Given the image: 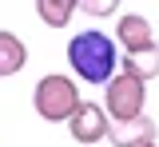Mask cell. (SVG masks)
<instances>
[{
	"label": "cell",
	"mask_w": 159,
	"mask_h": 147,
	"mask_svg": "<svg viewBox=\"0 0 159 147\" xmlns=\"http://www.w3.org/2000/svg\"><path fill=\"white\" fill-rule=\"evenodd\" d=\"M68 64H72L76 80H84V84H107L119 68V40L99 28L76 32L68 40Z\"/></svg>",
	"instance_id": "1"
},
{
	"label": "cell",
	"mask_w": 159,
	"mask_h": 147,
	"mask_svg": "<svg viewBox=\"0 0 159 147\" xmlns=\"http://www.w3.org/2000/svg\"><path fill=\"white\" fill-rule=\"evenodd\" d=\"M32 104H36L40 119L64 123V119H72V111L80 107V84L72 76H64V72H48L36 84V91H32Z\"/></svg>",
	"instance_id": "2"
},
{
	"label": "cell",
	"mask_w": 159,
	"mask_h": 147,
	"mask_svg": "<svg viewBox=\"0 0 159 147\" xmlns=\"http://www.w3.org/2000/svg\"><path fill=\"white\" fill-rule=\"evenodd\" d=\"M143 104H147V80L131 72H119L103 84V107L111 119H135L143 115Z\"/></svg>",
	"instance_id": "3"
},
{
	"label": "cell",
	"mask_w": 159,
	"mask_h": 147,
	"mask_svg": "<svg viewBox=\"0 0 159 147\" xmlns=\"http://www.w3.org/2000/svg\"><path fill=\"white\" fill-rule=\"evenodd\" d=\"M72 139L84 147H96L99 139H107V131H111V115H107V107L96 104V100H80V107L72 111Z\"/></svg>",
	"instance_id": "4"
},
{
	"label": "cell",
	"mask_w": 159,
	"mask_h": 147,
	"mask_svg": "<svg viewBox=\"0 0 159 147\" xmlns=\"http://www.w3.org/2000/svg\"><path fill=\"white\" fill-rule=\"evenodd\" d=\"M116 40L123 52H135V48H147V44H155V32H151V20L147 16H139V12H127V16H119L116 20Z\"/></svg>",
	"instance_id": "5"
},
{
	"label": "cell",
	"mask_w": 159,
	"mask_h": 147,
	"mask_svg": "<svg viewBox=\"0 0 159 147\" xmlns=\"http://www.w3.org/2000/svg\"><path fill=\"white\" fill-rule=\"evenodd\" d=\"M107 139H111V147L147 143V139H155V123H151L147 115H135V119H116V123H111V131H107Z\"/></svg>",
	"instance_id": "6"
},
{
	"label": "cell",
	"mask_w": 159,
	"mask_h": 147,
	"mask_svg": "<svg viewBox=\"0 0 159 147\" xmlns=\"http://www.w3.org/2000/svg\"><path fill=\"white\" fill-rule=\"evenodd\" d=\"M24 64H28V48H24V40H20L16 32L0 28V80L16 76Z\"/></svg>",
	"instance_id": "7"
},
{
	"label": "cell",
	"mask_w": 159,
	"mask_h": 147,
	"mask_svg": "<svg viewBox=\"0 0 159 147\" xmlns=\"http://www.w3.org/2000/svg\"><path fill=\"white\" fill-rule=\"evenodd\" d=\"M119 68L131 72V76H139V80H155V76H159V44L123 52V56H119Z\"/></svg>",
	"instance_id": "8"
},
{
	"label": "cell",
	"mask_w": 159,
	"mask_h": 147,
	"mask_svg": "<svg viewBox=\"0 0 159 147\" xmlns=\"http://www.w3.org/2000/svg\"><path fill=\"white\" fill-rule=\"evenodd\" d=\"M76 8H80V0H36V12H40V20L48 24V28H64V24H72Z\"/></svg>",
	"instance_id": "9"
},
{
	"label": "cell",
	"mask_w": 159,
	"mask_h": 147,
	"mask_svg": "<svg viewBox=\"0 0 159 147\" xmlns=\"http://www.w3.org/2000/svg\"><path fill=\"white\" fill-rule=\"evenodd\" d=\"M80 12H88L92 20H103L119 12V0H80Z\"/></svg>",
	"instance_id": "10"
},
{
	"label": "cell",
	"mask_w": 159,
	"mask_h": 147,
	"mask_svg": "<svg viewBox=\"0 0 159 147\" xmlns=\"http://www.w3.org/2000/svg\"><path fill=\"white\" fill-rule=\"evenodd\" d=\"M135 147H159V143H155V139H147V143H135Z\"/></svg>",
	"instance_id": "11"
}]
</instances>
